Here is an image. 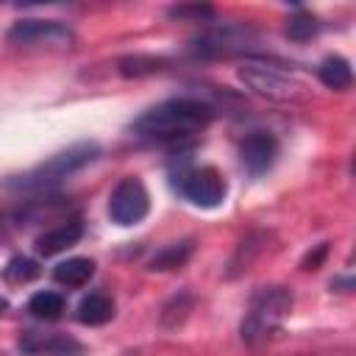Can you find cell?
<instances>
[{"label": "cell", "mask_w": 356, "mask_h": 356, "mask_svg": "<svg viewBox=\"0 0 356 356\" xmlns=\"http://www.w3.org/2000/svg\"><path fill=\"white\" fill-rule=\"evenodd\" d=\"M317 31H320V22H317L312 14H306V11H298V14L289 19V25H286V33H289V39H295V42L312 39Z\"/></svg>", "instance_id": "cell-17"}, {"label": "cell", "mask_w": 356, "mask_h": 356, "mask_svg": "<svg viewBox=\"0 0 356 356\" xmlns=\"http://www.w3.org/2000/svg\"><path fill=\"white\" fill-rule=\"evenodd\" d=\"M289 312H292V292L286 286H261L250 298V306L242 317V325H239L242 339L248 345L267 342L281 328Z\"/></svg>", "instance_id": "cell-4"}, {"label": "cell", "mask_w": 356, "mask_h": 356, "mask_svg": "<svg viewBox=\"0 0 356 356\" xmlns=\"http://www.w3.org/2000/svg\"><path fill=\"white\" fill-rule=\"evenodd\" d=\"M8 42L19 47H70L75 33L58 19H19L8 28Z\"/></svg>", "instance_id": "cell-7"}, {"label": "cell", "mask_w": 356, "mask_h": 356, "mask_svg": "<svg viewBox=\"0 0 356 356\" xmlns=\"http://www.w3.org/2000/svg\"><path fill=\"white\" fill-rule=\"evenodd\" d=\"M97 156H100L97 142H75L67 150H58L47 161L36 164L33 170H28L22 175H11L8 181H3V186L14 189V192H47L50 186L61 184L67 175L92 164Z\"/></svg>", "instance_id": "cell-2"}, {"label": "cell", "mask_w": 356, "mask_h": 356, "mask_svg": "<svg viewBox=\"0 0 356 356\" xmlns=\"http://www.w3.org/2000/svg\"><path fill=\"white\" fill-rule=\"evenodd\" d=\"M114 317V300L106 292H89L78 303V320L83 325H103Z\"/></svg>", "instance_id": "cell-12"}, {"label": "cell", "mask_w": 356, "mask_h": 356, "mask_svg": "<svg viewBox=\"0 0 356 356\" xmlns=\"http://www.w3.org/2000/svg\"><path fill=\"white\" fill-rule=\"evenodd\" d=\"M239 81L270 100H300L306 97V83L300 81V75L295 72L292 64L275 61V58H245L242 67L236 70Z\"/></svg>", "instance_id": "cell-3"}, {"label": "cell", "mask_w": 356, "mask_h": 356, "mask_svg": "<svg viewBox=\"0 0 356 356\" xmlns=\"http://www.w3.org/2000/svg\"><path fill=\"white\" fill-rule=\"evenodd\" d=\"M159 70V61L156 58H139V56H134V58H122L120 61V72L122 75H145V72H156Z\"/></svg>", "instance_id": "cell-19"}, {"label": "cell", "mask_w": 356, "mask_h": 356, "mask_svg": "<svg viewBox=\"0 0 356 356\" xmlns=\"http://www.w3.org/2000/svg\"><path fill=\"white\" fill-rule=\"evenodd\" d=\"M92 275H95V261L86 256H72V259L56 264V270H53V278L61 286H83Z\"/></svg>", "instance_id": "cell-13"}, {"label": "cell", "mask_w": 356, "mask_h": 356, "mask_svg": "<svg viewBox=\"0 0 356 356\" xmlns=\"http://www.w3.org/2000/svg\"><path fill=\"white\" fill-rule=\"evenodd\" d=\"M6 309H8V300H6V298H0V314H3Z\"/></svg>", "instance_id": "cell-22"}, {"label": "cell", "mask_w": 356, "mask_h": 356, "mask_svg": "<svg viewBox=\"0 0 356 356\" xmlns=\"http://www.w3.org/2000/svg\"><path fill=\"white\" fill-rule=\"evenodd\" d=\"M214 111L209 103L195 100V97H172L164 100L147 111H142L131 131L142 139L153 142H184L195 134H200L211 122Z\"/></svg>", "instance_id": "cell-1"}, {"label": "cell", "mask_w": 356, "mask_h": 356, "mask_svg": "<svg viewBox=\"0 0 356 356\" xmlns=\"http://www.w3.org/2000/svg\"><path fill=\"white\" fill-rule=\"evenodd\" d=\"M28 312L39 320H58L64 314V298L58 292H36L31 300H28Z\"/></svg>", "instance_id": "cell-14"}, {"label": "cell", "mask_w": 356, "mask_h": 356, "mask_svg": "<svg viewBox=\"0 0 356 356\" xmlns=\"http://www.w3.org/2000/svg\"><path fill=\"white\" fill-rule=\"evenodd\" d=\"M81 236H83V222L78 217H72V220H64V222L47 228L44 234H39L36 236V250L42 256H56V253L72 248Z\"/></svg>", "instance_id": "cell-10"}, {"label": "cell", "mask_w": 356, "mask_h": 356, "mask_svg": "<svg viewBox=\"0 0 356 356\" xmlns=\"http://www.w3.org/2000/svg\"><path fill=\"white\" fill-rule=\"evenodd\" d=\"M323 256H325V242H323V245H317V253H314V256L309 253V256L303 259V267H306V270H317V264H320V259H323Z\"/></svg>", "instance_id": "cell-21"}, {"label": "cell", "mask_w": 356, "mask_h": 356, "mask_svg": "<svg viewBox=\"0 0 356 356\" xmlns=\"http://www.w3.org/2000/svg\"><path fill=\"white\" fill-rule=\"evenodd\" d=\"M172 186L184 200L200 209L220 206L228 192L225 178L214 167H192V164H181L178 172H172Z\"/></svg>", "instance_id": "cell-5"}, {"label": "cell", "mask_w": 356, "mask_h": 356, "mask_svg": "<svg viewBox=\"0 0 356 356\" xmlns=\"http://www.w3.org/2000/svg\"><path fill=\"white\" fill-rule=\"evenodd\" d=\"M39 353H47V356H83V348L70 337H53V339H44Z\"/></svg>", "instance_id": "cell-18"}, {"label": "cell", "mask_w": 356, "mask_h": 356, "mask_svg": "<svg viewBox=\"0 0 356 356\" xmlns=\"http://www.w3.org/2000/svg\"><path fill=\"white\" fill-rule=\"evenodd\" d=\"M278 156V142L267 131H253L239 142V161L250 175H261L273 167Z\"/></svg>", "instance_id": "cell-9"}, {"label": "cell", "mask_w": 356, "mask_h": 356, "mask_svg": "<svg viewBox=\"0 0 356 356\" xmlns=\"http://www.w3.org/2000/svg\"><path fill=\"white\" fill-rule=\"evenodd\" d=\"M192 253V242H175V245H167L164 250H159L153 259H150V270H172V267H181Z\"/></svg>", "instance_id": "cell-15"}, {"label": "cell", "mask_w": 356, "mask_h": 356, "mask_svg": "<svg viewBox=\"0 0 356 356\" xmlns=\"http://www.w3.org/2000/svg\"><path fill=\"white\" fill-rule=\"evenodd\" d=\"M170 17H172V19L195 17V19L200 22L203 17H211V8H209V6H178V8H170Z\"/></svg>", "instance_id": "cell-20"}, {"label": "cell", "mask_w": 356, "mask_h": 356, "mask_svg": "<svg viewBox=\"0 0 356 356\" xmlns=\"http://www.w3.org/2000/svg\"><path fill=\"white\" fill-rule=\"evenodd\" d=\"M3 275L11 284H28V281H33L39 275V264L33 259H28V256H14V259H8Z\"/></svg>", "instance_id": "cell-16"}, {"label": "cell", "mask_w": 356, "mask_h": 356, "mask_svg": "<svg viewBox=\"0 0 356 356\" xmlns=\"http://www.w3.org/2000/svg\"><path fill=\"white\" fill-rule=\"evenodd\" d=\"M317 78H320L323 86L337 89V92H345V89H350V83H353V70H350L348 58H342V56H328V58L320 61Z\"/></svg>", "instance_id": "cell-11"}, {"label": "cell", "mask_w": 356, "mask_h": 356, "mask_svg": "<svg viewBox=\"0 0 356 356\" xmlns=\"http://www.w3.org/2000/svg\"><path fill=\"white\" fill-rule=\"evenodd\" d=\"M150 211V195L145 189V184L136 175H125L117 181V186L108 195V217L111 222L128 228L136 225L147 217Z\"/></svg>", "instance_id": "cell-6"}, {"label": "cell", "mask_w": 356, "mask_h": 356, "mask_svg": "<svg viewBox=\"0 0 356 356\" xmlns=\"http://www.w3.org/2000/svg\"><path fill=\"white\" fill-rule=\"evenodd\" d=\"M253 33L239 25H225L217 31H206L192 42V50L197 56H234V53H248V42Z\"/></svg>", "instance_id": "cell-8"}]
</instances>
